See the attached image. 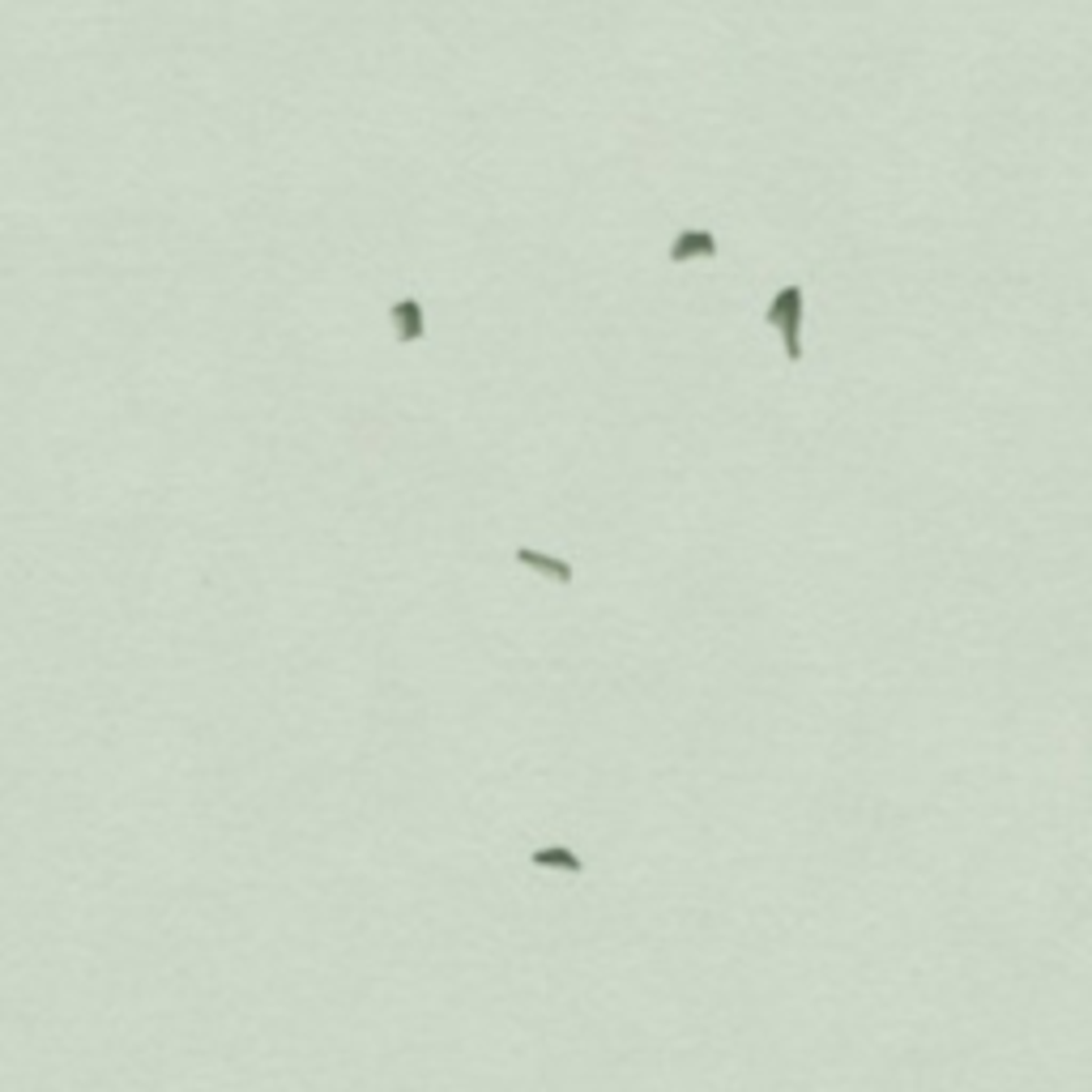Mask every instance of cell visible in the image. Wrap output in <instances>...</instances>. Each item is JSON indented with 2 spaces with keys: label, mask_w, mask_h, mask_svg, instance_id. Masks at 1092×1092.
<instances>
[{
  "label": "cell",
  "mask_w": 1092,
  "mask_h": 1092,
  "mask_svg": "<svg viewBox=\"0 0 1092 1092\" xmlns=\"http://www.w3.org/2000/svg\"><path fill=\"white\" fill-rule=\"evenodd\" d=\"M764 320H769L773 330L782 334L786 359H790V363H803V290H798V286H782L777 299L769 303V312H764Z\"/></svg>",
  "instance_id": "obj_1"
},
{
  "label": "cell",
  "mask_w": 1092,
  "mask_h": 1092,
  "mask_svg": "<svg viewBox=\"0 0 1092 1092\" xmlns=\"http://www.w3.org/2000/svg\"><path fill=\"white\" fill-rule=\"evenodd\" d=\"M709 257H717V240L709 231H679L666 248L671 265H692V261H709Z\"/></svg>",
  "instance_id": "obj_2"
},
{
  "label": "cell",
  "mask_w": 1092,
  "mask_h": 1092,
  "mask_svg": "<svg viewBox=\"0 0 1092 1092\" xmlns=\"http://www.w3.org/2000/svg\"><path fill=\"white\" fill-rule=\"evenodd\" d=\"M512 560H516L525 572H542V577H551V581H560V585H572V577H577L568 560H556V556L529 551V546H516V551H512Z\"/></svg>",
  "instance_id": "obj_3"
},
{
  "label": "cell",
  "mask_w": 1092,
  "mask_h": 1092,
  "mask_svg": "<svg viewBox=\"0 0 1092 1092\" xmlns=\"http://www.w3.org/2000/svg\"><path fill=\"white\" fill-rule=\"evenodd\" d=\"M533 862H538V866H551V870H564V876H581V870H585V862H581L572 849H560V845L533 849Z\"/></svg>",
  "instance_id": "obj_4"
},
{
  "label": "cell",
  "mask_w": 1092,
  "mask_h": 1092,
  "mask_svg": "<svg viewBox=\"0 0 1092 1092\" xmlns=\"http://www.w3.org/2000/svg\"><path fill=\"white\" fill-rule=\"evenodd\" d=\"M393 320H397V330H401L406 342H414V338L422 334V312H418V303H410V299L393 307Z\"/></svg>",
  "instance_id": "obj_5"
}]
</instances>
